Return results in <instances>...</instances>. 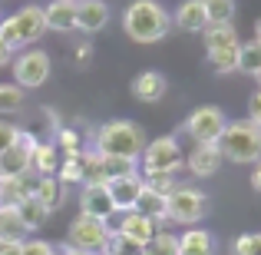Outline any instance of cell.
I'll return each mask as SVG.
<instances>
[{
  "instance_id": "obj_41",
  "label": "cell",
  "mask_w": 261,
  "mask_h": 255,
  "mask_svg": "<svg viewBox=\"0 0 261 255\" xmlns=\"http://www.w3.org/2000/svg\"><path fill=\"white\" fill-rule=\"evenodd\" d=\"M73 60H76L80 70H83V66H89V60H93V47H89V43H80L76 53H73Z\"/></svg>"
},
{
  "instance_id": "obj_28",
  "label": "cell",
  "mask_w": 261,
  "mask_h": 255,
  "mask_svg": "<svg viewBox=\"0 0 261 255\" xmlns=\"http://www.w3.org/2000/svg\"><path fill=\"white\" fill-rule=\"evenodd\" d=\"M238 47H218V50H208V63L215 66L218 73H235L238 70Z\"/></svg>"
},
{
  "instance_id": "obj_39",
  "label": "cell",
  "mask_w": 261,
  "mask_h": 255,
  "mask_svg": "<svg viewBox=\"0 0 261 255\" xmlns=\"http://www.w3.org/2000/svg\"><path fill=\"white\" fill-rule=\"evenodd\" d=\"M17 133H20V129L13 126V123H0V153L10 149L13 143H17Z\"/></svg>"
},
{
  "instance_id": "obj_26",
  "label": "cell",
  "mask_w": 261,
  "mask_h": 255,
  "mask_svg": "<svg viewBox=\"0 0 261 255\" xmlns=\"http://www.w3.org/2000/svg\"><path fill=\"white\" fill-rule=\"evenodd\" d=\"M202 33H205L208 50H218V47H238V43H242L231 24H212V27H205Z\"/></svg>"
},
{
  "instance_id": "obj_33",
  "label": "cell",
  "mask_w": 261,
  "mask_h": 255,
  "mask_svg": "<svg viewBox=\"0 0 261 255\" xmlns=\"http://www.w3.org/2000/svg\"><path fill=\"white\" fill-rule=\"evenodd\" d=\"M142 182H146V189L159 192V196H169V192L175 189V172H142Z\"/></svg>"
},
{
  "instance_id": "obj_44",
  "label": "cell",
  "mask_w": 261,
  "mask_h": 255,
  "mask_svg": "<svg viewBox=\"0 0 261 255\" xmlns=\"http://www.w3.org/2000/svg\"><path fill=\"white\" fill-rule=\"evenodd\" d=\"M0 255H23V242L20 245H0Z\"/></svg>"
},
{
  "instance_id": "obj_10",
  "label": "cell",
  "mask_w": 261,
  "mask_h": 255,
  "mask_svg": "<svg viewBox=\"0 0 261 255\" xmlns=\"http://www.w3.org/2000/svg\"><path fill=\"white\" fill-rule=\"evenodd\" d=\"M7 24H10L13 37H17V47L23 43H37L40 37L46 33V17H43V7H23V10H17L13 17H7Z\"/></svg>"
},
{
  "instance_id": "obj_43",
  "label": "cell",
  "mask_w": 261,
  "mask_h": 255,
  "mask_svg": "<svg viewBox=\"0 0 261 255\" xmlns=\"http://www.w3.org/2000/svg\"><path fill=\"white\" fill-rule=\"evenodd\" d=\"M251 189H255V192H261V159H258L255 172H251Z\"/></svg>"
},
{
  "instance_id": "obj_32",
  "label": "cell",
  "mask_w": 261,
  "mask_h": 255,
  "mask_svg": "<svg viewBox=\"0 0 261 255\" xmlns=\"http://www.w3.org/2000/svg\"><path fill=\"white\" fill-rule=\"evenodd\" d=\"M57 179H60L63 186L83 182V159H80V156H66V159L57 166Z\"/></svg>"
},
{
  "instance_id": "obj_23",
  "label": "cell",
  "mask_w": 261,
  "mask_h": 255,
  "mask_svg": "<svg viewBox=\"0 0 261 255\" xmlns=\"http://www.w3.org/2000/svg\"><path fill=\"white\" fill-rule=\"evenodd\" d=\"M178 255H215V239L205 229H189L178 239Z\"/></svg>"
},
{
  "instance_id": "obj_36",
  "label": "cell",
  "mask_w": 261,
  "mask_h": 255,
  "mask_svg": "<svg viewBox=\"0 0 261 255\" xmlns=\"http://www.w3.org/2000/svg\"><path fill=\"white\" fill-rule=\"evenodd\" d=\"M57 149H63L66 156H80L83 153V140L76 136V129H60L57 133Z\"/></svg>"
},
{
  "instance_id": "obj_21",
  "label": "cell",
  "mask_w": 261,
  "mask_h": 255,
  "mask_svg": "<svg viewBox=\"0 0 261 255\" xmlns=\"http://www.w3.org/2000/svg\"><path fill=\"white\" fill-rule=\"evenodd\" d=\"M57 166H60V149L57 143H37L30 156V169L37 176H57Z\"/></svg>"
},
{
  "instance_id": "obj_45",
  "label": "cell",
  "mask_w": 261,
  "mask_h": 255,
  "mask_svg": "<svg viewBox=\"0 0 261 255\" xmlns=\"http://www.w3.org/2000/svg\"><path fill=\"white\" fill-rule=\"evenodd\" d=\"M60 255H93V252H80V249H70V245H63V252Z\"/></svg>"
},
{
  "instance_id": "obj_35",
  "label": "cell",
  "mask_w": 261,
  "mask_h": 255,
  "mask_svg": "<svg viewBox=\"0 0 261 255\" xmlns=\"http://www.w3.org/2000/svg\"><path fill=\"white\" fill-rule=\"evenodd\" d=\"M152 255H178V239L169 236V232H155V239L146 245Z\"/></svg>"
},
{
  "instance_id": "obj_2",
  "label": "cell",
  "mask_w": 261,
  "mask_h": 255,
  "mask_svg": "<svg viewBox=\"0 0 261 255\" xmlns=\"http://www.w3.org/2000/svg\"><path fill=\"white\" fill-rule=\"evenodd\" d=\"M146 133L139 123L133 120H113L96 133V153L102 156H126V159L139 163L142 149H146Z\"/></svg>"
},
{
  "instance_id": "obj_7",
  "label": "cell",
  "mask_w": 261,
  "mask_h": 255,
  "mask_svg": "<svg viewBox=\"0 0 261 255\" xmlns=\"http://www.w3.org/2000/svg\"><path fill=\"white\" fill-rule=\"evenodd\" d=\"M139 159H142V172H175L182 166V149H178L175 136H159V140L146 143Z\"/></svg>"
},
{
  "instance_id": "obj_30",
  "label": "cell",
  "mask_w": 261,
  "mask_h": 255,
  "mask_svg": "<svg viewBox=\"0 0 261 255\" xmlns=\"http://www.w3.org/2000/svg\"><path fill=\"white\" fill-rule=\"evenodd\" d=\"M238 70L242 73H255L261 70V43L255 40V43H242L238 47Z\"/></svg>"
},
{
  "instance_id": "obj_24",
  "label": "cell",
  "mask_w": 261,
  "mask_h": 255,
  "mask_svg": "<svg viewBox=\"0 0 261 255\" xmlns=\"http://www.w3.org/2000/svg\"><path fill=\"white\" fill-rule=\"evenodd\" d=\"M33 196L40 199V202L46 205V209H60V205L66 202V186L60 182L57 176H40V182H37V192H33Z\"/></svg>"
},
{
  "instance_id": "obj_34",
  "label": "cell",
  "mask_w": 261,
  "mask_h": 255,
  "mask_svg": "<svg viewBox=\"0 0 261 255\" xmlns=\"http://www.w3.org/2000/svg\"><path fill=\"white\" fill-rule=\"evenodd\" d=\"M23 199L17 176H0V205H17Z\"/></svg>"
},
{
  "instance_id": "obj_29",
  "label": "cell",
  "mask_w": 261,
  "mask_h": 255,
  "mask_svg": "<svg viewBox=\"0 0 261 255\" xmlns=\"http://www.w3.org/2000/svg\"><path fill=\"white\" fill-rule=\"evenodd\" d=\"M202 4H205L208 27L212 24H231V17H235V0H202Z\"/></svg>"
},
{
  "instance_id": "obj_22",
  "label": "cell",
  "mask_w": 261,
  "mask_h": 255,
  "mask_svg": "<svg viewBox=\"0 0 261 255\" xmlns=\"http://www.w3.org/2000/svg\"><path fill=\"white\" fill-rule=\"evenodd\" d=\"M17 212H20V219H23L27 232H37V229H43V222L50 219V209H46V205L40 202L37 196H27V199H20V202H17Z\"/></svg>"
},
{
  "instance_id": "obj_38",
  "label": "cell",
  "mask_w": 261,
  "mask_h": 255,
  "mask_svg": "<svg viewBox=\"0 0 261 255\" xmlns=\"http://www.w3.org/2000/svg\"><path fill=\"white\" fill-rule=\"evenodd\" d=\"M23 255H57V249L43 239H30V242H23Z\"/></svg>"
},
{
  "instance_id": "obj_5",
  "label": "cell",
  "mask_w": 261,
  "mask_h": 255,
  "mask_svg": "<svg viewBox=\"0 0 261 255\" xmlns=\"http://www.w3.org/2000/svg\"><path fill=\"white\" fill-rule=\"evenodd\" d=\"M109 232H113V229H109V222L93 219V216H83V212H80V216L70 222V229H66V245H70V249H80V252L102 255Z\"/></svg>"
},
{
  "instance_id": "obj_15",
  "label": "cell",
  "mask_w": 261,
  "mask_h": 255,
  "mask_svg": "<svg viewBox=\"0 0 261 255\" xmlns=\"http://www.w3.org/2000/svg\"><path fill=\"white\" fill-rule=\"evenodd\" d=\"M172 24L185 33H202L208 27V17H205V4L202 0H182L178 10L172 13Z\"/></svg>"
},
{
  "instance_id": "obj_18",
  "label": "cell",
  "mask_w": 261,
  "mask_h": 255,
  "mask_svg": "<svg viewBox=\"0 0 261 255\" xmlns=\"http://www.w3.org/2000/svg\"><path fill=\"white\" fill-rule=\"evenodd\" d=\"M109 186V196H113L116 202V212H129L136 205V199H139L142 192V176H126V179H113Z\"/></svg>"
},
{
  "instance_id": "obj_31",
  "label": "cell",
  "mask_w": 261,
  "mask_h": 255,
  "mask_svg": "<svg viewBox=\"0 0 261 255\" xmlns=\"http://www.w3.org/2000/svg\"><path fill=\"white\" fill-rule=\"evenodd\" d=\"M142 249L146 245H136V242H129L122 232H109V239H106V249H102V255H142Z\"/></svg>"
},
{
  "instance_id": "obj_17",
  "label": "cell",
  "mask_w": 261,
  "mask_h": 255,
  "mask_svg": "<svg viewBox=\"0 0 261 255\" xmlns=\"http://www.w3.org/2000/svg\"><path fill=\"white\" fill-rule=\"evenodd\" d=\"M166 77L162 73H155V70H142L139 77L133 80V96L136 100H142V103H159L162 96H166Z\"/></svg>"
},
{
  "instance_id": "obj_37",
  "label": "cell",
  "mask_w": 261,
  "mask_h": 255,
  "mask_svg": "<svg viewBox=\"0 0 261 255\" xmlns=\"http://www.w3.org/2000/svg\"><path fill=\"white\" fill-rule=\"evenodd\" d=\"M235 255H261V232H248L235 242Z\"/></svg>"
},
{
  "instance_id": "obj_9",
  "label": "cell",
  "mask_w": 261,
  "mask_h": 255,
  "mask_svg": "<svg viewBox=\"0 0 261 255\" xmlns=\"http://www.w3.org/2000/svg\"><path fill=\"white\" fill-rule=\"evenodd\" d=\"M33 149H37V136L27 133V129H20L17 143L0 153V176H23V172H30Z\"/></svg>"
},
{
  "instance_id": "obj_20",
  "label": "cell",
  "mask_w": 261,
  "mask_h": 255,
  "mask_svg": "<svg viewBox=\"0 0 261 255\" xmlns=\"http://www.w3.org/2000/svg\"><path fill=\"white\" fill-rule=\"evenodd\" d=\"M126 176H139L136 159H126V156H102L99 153V182H113V179H126Z\"/></svg>"
},
{
  "instance_id": "obj_47",
  "label": "cell",
  "mask_w": 261,
  "mask_h": 255,
  "mask_svg": "<svg viewBox=\"0 0 261 255\" xmlns=\"http://www.w3.org/2000/svg\"><path fill=\"white\" fill-rule=\"evenodd\" d=\"M255 80H258V89H261V70H258V73H255Z\"/></svg>"
},
{
  "instance_id": "obj_13",
  "label": "cell",
  "mask_w": 261,
  "mask_h": 255,
  "mask_svg": "<svg viewBox=\"0 0 261 255\" xmlns=\"http://www.w3.org/2000/svg\"><path fill=\"white\" fill-rule=\"evenodd\" d=\"M155 225H159V222H152L149 216L129 209V212H122L119 229H116V232H122V236H126L129 242H136V245H149L155 239Z\"/></svg>"
},
{
  "instance_id": "obj_46",
  "label": "cell",
  "mask_w": 261,
  "mask_h": 255,
  "mask_svg": "<svg viewBox=\"0 0 261 255\" xmlns=\"http://www.w3.org/2000/svg\"><path fill=\"white\" fill-rule=\"evenodd\" d=\"M255 40H258V43H261V20H258V24H255Z\"/></svg>"
},
{
  "instance_id": "obj_40",
  "label": "cell",
  "mask_w": 261,
  "mask_h": 255,
  "mask_svg": "<svg viewBox=\"0 0 261 255\" xmlns=\"http://www.w3.org/2000/svg\"><path fill=\"white\" fill-rule=\"evenodd\" d=\"M248 120L255 123V126H261V89L248 100Z\"/></svg>"
},
{
  "instance_id": "obj_42",
  "label": "cell",
  "mask_w": 261,
  "mask_h": 255,
  "mask_svg": "<svg viewBox=\"0 0 261 255\" xmlns=\"http://www.w3.org/2000/svg\"><path fill=\"white\" fill-rule=\"evenodd\" d=\"M7 63H13V50L0 40V66H7Z\"/></svg>"
},
{
  "instance_id": "obj_25",
  "label": "cell",
  "mask_w": 261,
  "mask_h": 255,
  "mask_svg": "<svg viewBox=\"0 0 261 255\" xmlns=\"http://www.w3.org/2000/svg\"><path fill=\"white\" fill-rule=\"evenodd\" d=\"M133 209L142 212V216H149L152 222H162V219H166V196H159V192L146 189V182H142V192H139V199H136Z\"/></svg>"
},
{
  "instance_id": "obj_4",
  "label": "cell",
  "mask_w": 261,
  "mask_h": 255,
  "mask_svg": "<svg viewBox=\"0 0 261 255\" xmlns=\"http://www.w3.org/2000/svg\"><path fill=\"white\" fill-rule=\"evenodd\" d=\"M208 216V196L202 189L192 186H175L166 196V219H172L178 225H198Z\"/></svg>"
},
{
  "instance_id": "obj_6",
  "label": "cell",
  "mask_w": 261,
  "mask_h": 255,
  "mask_svg": "<svg viewBox=\"0 0 261 255\" xmlns=\"http://www.w3.org/2000/svg\"><path fill=\"white\" fill-rule=\"evenodd\" d=\"M50 57L43 50H23L20 57H13V83L20 89H40L50 80Z\"/></svg>"
},
{
  "instance_id": "obj_8",
  "label": "cell",
  "mask_w": 261,
  "mask_h": 255,
  "mask_svg": "<svg viewBox=\"0 0 261 255\" xmlns=\"http://www.w3.org/2000/svg\"><path fill=\"white\" fill-rule=\"evenodd\" d=\"M225 126H228V120H225V113L218 106H198V109H192L189 120H185V133L195 143H218L222 133H225Z\"/></svg>"
},
{
  "instance_id": "obj_12",
  "label": "cell",
  "mask_w": 261,
  "mask_h": 255,
  "mask_svg": "<svg viewBox=\"0 0 261 255\" xmlns=\"http://www.w3.org/2000/svg\"><path fill=\"white\" fill-rule=\"evenodd\" d=\"M222 149H218V143H195V149L189 153V159H185V166L195 179H208L215 176L218 169H222Z\"/></svg>"
},
{
  "instance_id": "obj_3",
  "label": "cell",
  "mask_w": 261,
  "mask_h": 255,
  "mask_svg": "<svg viewBox=\"0 0 261 255\" xmlns=\"http://www.w3.org/2000/svg\"><path fill=\"white\" fill-rule=\"evenodd\" d=\"M222 159L228 163H258L261 159V126H255L251 120L242 123H228L218 140Z\"/></svg>"
},
{
  "instance_id": "obj_1",
  "label": "cell",
  "mask_w": 261,
  "mask_h": 255,
  "mask_svg": "<svg viewBox=\"0 0 261 255\" xmlns=\"http://www.w3.org/2000/svg\"><path fill=\"white\" fill-rule=\"evenodd\" d=\"M122 30L133 43H159L172 30V13L159 0H133L122 13Z\"/></svg>"
},
{
  "instance_id": "obj_27",
  "label": "cell",
  "mask_w": 261,
  "mask_h": 255,
  "mask_svg": "<svg viewBox=\"0 0 261 255\" xmlns=\"http://www.w3.org/2000/svg\"><path fill=\"white\" fill-rule=\"evenodd\" d=\"M27 103L23 89L17 83H0V116H10V113H20Z\"/></svg>"
},
{
  "instance_id": "obj_14",
  "label": "cell",
  "mask_w": 261,
  "mask_h": 255,
  "mask_svg": "<svg viewBox=\"0 0 261 255\" xmlns=\"http://www.w3.org/2000/svg\"><path fill=\"white\" fill-rule=\"evenodd\" d=\"M109 24V4L106 0H76V30L99 33Z\"/></svg>"
},
{
  "instance_id": "obj_11",
  "label": "cell",
  "mask_w": 261,
  "mask_h": 255,
  "mask_svg": "<svg viewBox=\"0 0 261 255\" xmlns=\"http://www.w3.org/2000/svg\"><path fill=\"white\" fill-rule=\"evenodd\" d=\"M80 212L109 222V219L116 216V202H113V196H109V186L106 182H83V192H80Z\"/></svg>"
},
{
  "instance_id": "obj_19",
  "label": "cell",
  "mask_w": 261,
  "mask_h": 255,
  "mask_svg": "<svg viewBox=\"0 0 261 255\" xmlns=\"http://www.w3.org/2000/svg\"><path fill=\"white\" fill-rule=\"evenodd\" d=\"M27 236V225L20 219L17 205H0V245H20Z\"/></svg>"
},
{
  "instance_id": "obj_16",
  "label": "cell",
  "mask_w": 261,
  "mask_h": 255,
  "mask_svg": "<svg viewBox=\"0 0 261 255\" xmlns=\"http://www.w3.org/2000/svg\"><path fill=\"white\" fill-rule=\"evenodd\" d=\"M43 17H46V30H60V33L76 30V0H53L50 7H43Z\"/></svg>"
}]
</instances>
